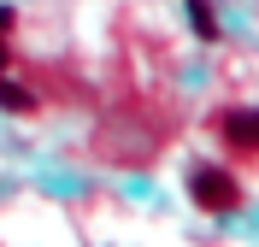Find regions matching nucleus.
I'll return each mask as SVG.
<instances>
[{
  "mask_svg": "<svg viewBox=\"0 0 259 247\" xmlns=\"http://www.w3.org/2000/svg\"><path fill=\"white\" fill-rule=\"evenodd\" d=\"M194 206H200V212H236V206H242V188H236V177H230V171H218V165H200V171H194Z\"/></svg>",
  "mask_w": 259,
  "mask_h": 247,
  "instance_id": "nucleus-1",
  "label": "nucleus"
},
{
  "mask_svg": "<svg viewBox=\"0 0 259 247\" xmlns=\"http://www.w3.org/2000/svg\"><path fill=\"white\" fill-rule=\"evenodd\" d=\"M218 130H224V141H236V147H259V106H236V112H224Z\"/></svg>",
  "mask_w": 259,
  "mask_h": 247,
  "instance_id": "nucleus-2",
  "label": "nucleus"
},
{
  "mask_svg": "<svg viewBox=\"0 0 259 247\" xmlns=\"http://www.w3.org/2000/svg\"><path fill=\"white\" fill-rule=\"evenodd\" d=\"M183 6H189L194 35H206V41H212V35H218V18H212V6H206V0H183Z\"/></svg>",
  "mask_w": 259,
  "mask_h": 247,
  "instance_id": "nucleus-3",
  "label": "nucleus"
},
{
  "mask_svg": "<svg viewBox=\"0 0 259 247\" xmlns=\"http://www.w3.org/2000/svg\"><path fill=\"white\" fill-rule=\"evenodd\" d=\"M0 106H6V112H30L35 100H30V88H18V82H0Z\"/></svg>",
  "mask_w": 259,
  "mask_h": 247,
  "instance_id": "nucleus-4",
  "label": "nucleus"
},
{
  "mask_svg": "<svg viewBox=\"0 0 259 247\" xmlns=\"http://www.w3.org/2000/svg\"><path fill=\"white\" fill-rule=\"evenodd\" d=\"M12 30V6H0V35ZM0 65H6V41H0Z\"/></svg>",
  "mask_w": 259,
  "mask_h": 247,
  "instance_id": "nucleus-5",
  "label": "nucleus"
}]
</instances>
